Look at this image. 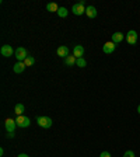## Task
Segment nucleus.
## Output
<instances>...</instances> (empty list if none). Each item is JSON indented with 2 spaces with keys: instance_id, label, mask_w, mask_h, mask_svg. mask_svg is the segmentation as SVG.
<instances>
[{
  "instance_id": "nucleus-1",
  "label": "nucleus",
  "mask_w": 140,
  "mask_h": 157,
  "mask_svg": "<svg viewBox=\"0 0 140 157\" xmlns=\"http://www.w3.org/2000/svg\"><path fill=\"white\" fill-rule=\"evenodd\" d=\"M72 11H73L74 16H81V14H85V2L84 0L78 2V3H76V4H73Z\"/></svg>"
},
{
  "instance_id": "nucleus-2",
  "label": "nucleus",
  "mask_w": 140,
  "mask_h": 157,
  "mask_svg": "<svg viewBox=\"0 0 140 157\" xmlns=\"http://www.w3.org/2000/svg\"><path fill=\"white\" fill-rule=\"evenodd\" d=\"M36 124L41 128H44V129H49V128L52 126L53 121H52V118H49V117H38L36 118Z\"/></svg>"
},
{
  "instance_id": "nucleus-3",
  "label": "nucleus",
  "mask_w": 140,
  "mask_h": 157,
  "mask_svg": "<svg viewBox=\"0 0 140 157\" xmlns=\"http://www.w3.org/2000/svg\"><path fill=\"white\" fill-rule=\"evenodd\" d=\"M14 56L17 58V62H24L27 58H28V52H27V49L23 48V46H18L16 49V52H14Z\"/></svg>"
},
{
  "instance_id": "nucleus-4",
  "label": "nucleus",
  "mask_w": 140,
  "mask_h": 157,
  "mask_svg": "<svg viewBox=\"0 0 140 157\" xmlns=\"http://www.w3.org/2000/svg\"><path fill=\"white\" fill-rule=\"evenodd\" d=\"M17 126L18 128H28L31 125V119L28 117H24V115H20V117L16 118Z\"/></svg>"
},
{
  "instance_id": "nucleus-5",
  "label": "nucleus",
  "mask_w": 140,
  "mask_h": 157,
  "mask_svg": "<svg viewBox=\"0 0 140 157\" xmlns=\"http://www.w3.org/2000/svg\"><path fill=\"white\" fill-rule=\"evenodd\" d=\"M4 126H6L7 133H13V132L16 131V128H17V122H16V119L7 118L6 121H4Z\"/></svg>"
},
{
  "instance_id": "nucleus-6",
  "label": "nucleus",
  "mask_w": 140,
  "mask_h": 157,
  "mask_svg": "<svg viewBox=\"0 0 140 157\" xmlns=\"http://www.w3.org/2000/svg\"><path fill=\"white\" fill-rule=\"evenodd\" d=\"M14 52H16V49L11 48V45H3L2 46V49H0V53H2V56H4V58H10V56H13Z\"/></svg>"
},
{
  "instance_id": "nucleus-7",
  "label": "nucleus",
  "mask_w": 140,
  "mask_h": 157,
  "mask_svg": "<svg viewBox=\"0 0 140 157\" xmlns=\"http://www.w3.org/2000/svg\"><path fill=\"white\" fill-rule=\"evenodd\" d=\"M126 41L129 45H136L137 42V33L134 31V29H131L129 33L126 34Z\"/></svg>"
},
{
  "instance_id": "nucleus-8",
  "label": "nucleus",
  "mask_w": 140,
  "mask_h": 157,
  "mask_svg": "<svg viewBox=\"0 0 140 157\" xmlns=\"http://www.w3.org/2000/svg\"><path fill=\"white\" fill-rule=\"evenodd\" d=\"M115 48H116V44H114L112 41H109V42H105L104 44V46H102V51H104V53L109 55V53H112L115 51Z\"/></svg>"
},
{
  "instance_id": "nucleus-9",
  "label": "nucleus",
  "mask_w": 140,
  "mask_h": 157,
  "mask_svg": "<svg viewBox=\"0 0 140 157\" xmlns=\"http://www.w3.org/2000/svg\"><path fill=\"white\" fill-rule=\"evenodd\" d=\"M85 14H87L88 18H95L97 14H98V11L94 6H87V9H85Z\"/></svg>"
},
{
  "instance_id": "nucleus-10",
  "label": "nucleus",
  "mask_w": 140,
  "mask_h": 157,
  "mask_svg": "<svg viewBox=\"0 0 140 157\" xmlns=\"http://www.w3.org/2000/svg\"><path fill=\"white\" fill-rule=\"evenodd\" d=\"M56 53H58V56H60V58H67L69 56V48L67 46H65V45H62V46H59L58 48V51H56Z\"/></svg>"
},
{
  "instance_id": "nucleus-11",
  "label": "nucleus",
  "mask_w": 140,
  "mask_h": 157,
  "mask_svg": "<svg viewBox=\"0 0 140 157\" xmlns=\"http://www.w3.org/2000/svg\"><path fill=\"white\" fill-rule=\"evenodd\" d=\"M73 55L76 56V58H83V55H84V46L83 45H76L74 49H73Z\"/></svg>"
},
{
  "instance_id": "nucleus-12",
  "label": "nucleus",
  "mask_w": 140,
  "mask_h": 157,
  "mask_svg": "<svg viewBox=\"0 0 140 157\" xmlns=\"http://www.w3.org/2000/svg\"><path fill=\"white\" fill-rule=\"evenodd\" d=\"M25 63L24 62H17L16 65L13 66V70H14V73H17V75H20V73H23L24 70H25Z\"/></svg>"
},
{
  "instance_id": "nucleus-13",
  "label": "nucleus",
  "mask_w": 140,
  "mask_h": 157,
  "mask_svg": "<svg viewBox=\"0 0 140 157\" xmlns=\"http://www.w3.org/2000/svg\"><path fill=\"white\" fill-rule=\"evenodd\" d=\"M123 34L122 33H119V31H118V33H114L112 34V42L114 44H121L122 41H123Z\"/></svg>"
},
{
  "instance_id": "nucleus-14",
  "label": "nucleus",
  "mask_w": 140,
  "mask_h": 157,
  "mask_svg": "<svg viewBox=\"0 0 140 157\" xmlns=\"http://www.w3.org/2000/svg\"><path fill=\"white\" fill-rule=\"evenodd\" d=\"M76 60H77V58L74 55H69L67 58H65V65L69 66V67H72V66L76 65Z\"/></svg>"
},
{
  "instance_id": "nucleus-15",
  "label": "nucleus",
  "mask_w": 140,
  "mask_h": 157,
  "mask_svg": "<svg viewBox=\"0 0 140 157\" xmlns=\"http://www.w3.org/2000/svg\"><path fill=\"white\" fill-rule=\"evenodd\" d=\"M24 109H25V107H24L23 104H16V107H14V112L17 114V117L23 115L24 114Z\"/></svg>"
},
{
  "instance_id": "nucleus-16",
  "label": "nucleus",
  "mask_w": 140,
  "mask_h": 157,
  "mask_svg": "<svg viewBox=\"0 0 140 157\" xmlns=\"http://www.w3.org/2000/svg\"><path fill=\"white\" fill-rule=\"evenodd\" d=\"M46 10H48V11H51V13H58L59 6L56 3H48V4H46Z\"/></svg>"
},
{
  "instance_id": "nucleus-17",
  "label": "nucleus",
  "mask_w": 140,
  "mask_h": 157,
  "mask_svg": "<svg viewBox=\"0 0 140 157\" xmlns=\"http://www.w3.org/2000/svg\"><path fill=\"white\" fill-rule=\"evenodd\" d=\"M67 14H69V10L66 7H59V10H58L59 17H67Z\"/></svg>"
},
{
  "instance_id": "nucleus-18",
  "label": "nucleus",
  "mask_w": 140,
  "mask_h": 157,
  "mask_svg": "<svg viewBox=\"0 0 140 157\" xmlns=\"http://www.w3.org/2000/svg\"><path fill=\"white\" fill-rule=\"evenodd\" d=\"M24 63H25V66H27V67H29V66H32L34 63H35V58H34V56H31V55H29L28 58H27L25 60H24Z\"/></svg>"
},
{
  "instance_id": "nucleus-19",
  "label": "nucleus",
  "mask_w": 140,
  "mask_h": 157,
  "mask_svg": "<svg viewBox=\"0 0 140 157\" xmlns=\"http://www.w3.org/2000/svg\"><path fill=\"white\" fill-rule=\"evenodd\" d=\"M76 66H78V67H85V66H87L85 59L84 58H78L77 60H76Z\"/></svg>"
},
{
  "instance_id": "nucleus-20",
  "label": "nucleus",
  "mask_w": 140,
  "mask_h": 157,
  "mask_svg": "<svg viewBox=\"0 0 140 157\" xmlns=\"http://www.w3.org/2000/svg\"><path fill=\"white\" fill-rule=\"evenodd\" d=\"M123 157H134V153H133L132 150H127L126 153L123 154Z\"/></svg>"
},
{
  "instance_id": "nucleus-21",
  "label": "nucleus",
  "mask_w": 140,
  "mask_h": 157,
  "mask_svg": "<svg viewBox=\"0 0 140 157\" xmlns=\"http://www.w3.org/2000/svg\"><path fill=\"white\" fill-rule=\"evenodd\" d=\"M100 157H111V153H109V151H102V153L100 154Z\"/></svg>"
},
{
  "instance_id": "nucleus-22",
  "label": "nucleus",
  "mask_w": 140,
  "mask_h": 157,
  "mask_svg": "<svg viewBox=\"0 0 140 157\" xmlns=\"http://www.w3.org/2000/svg\"><path fill=\"white\" fill-rule=\"evenodd\" d=\"M17 157H29V156H28V154H25V153H21V154H18Z\"/></svg>"
},
{
  "instance_id": "nucleus-23",
  "label": "nucleus",
  "mask_w": 140,
  "mask_h": 157,
  "mask_svg": "<svg viewBox=\"0 0 140 157\" xmlns=\"http://www.w3.org/2000/svg\"><path fill=\"white\" fill-rule=\"evenodd\" d=\"M14 135H16V133H14V132H13V133H9V135H7V136H9L10 139H13V137H14Z\"/></svg>"
},
{
  "instance_id": "nucleus-24",
  "label": "nucleus",
  "mask_w": 140,
  "mask_h": 157,
  "mask_svg": "<svg viewBox=\"0 0 140 157\" xmlns=\"http://www.w3.org/2000/svg\"><path fill=\"white\" fill-rule=\"evenodd\" d=\"M3 154H4V149H3V147H2V149H0V156L3 157Z\"/></svg>"
},
{
  "instance_id": "nucleus-25",
  "label": "nucleus",
  "mask_w": 140,
  "mask_h": 157,
  "mask_svg": "<svg viewBox=\"0 0 140 157\" xmlns=\"http://www.w3.org/2000/svg\"><path fill=\"white\" fill-rule=\"evenodd\" d=\"M137 112L140 114V104H139V107H137Z\"/></svg>"
}]
</instances>
